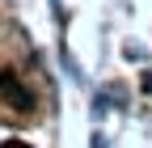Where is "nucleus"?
I'll use <instances>...</instances> for the list:
<instances>
[{
    "label": "nucleus",
    "instance_id": "obj_1",
    "mask_svg": "<svg viewBox=\"0 0 152 148\" xmlns=\"http://www.w3.org/2000/svg\"><path fill=\"white\" fill-rule=\"evenodd\" d=\"M0 93H4V102H9V106H34L30 89H26L21 81H17L13 72H4V76H0Z\"/></svg>",
    "mask_w": 152,
    "mask_h": 148
},
{
    "label": "nucleus",
    "instance_id": "obj_2",
    "mask_svg": "<svg viewBox=\"0 0 152 148\" xmlns=\"http://www.w3.org/2000/svg\"><path fill=\"white\" fill-rule=\"evenodd\" d=\"M0 148H30V144H26V140H4Z\"/></svg>",
    "mask_w": 152,
    "mask_h": 148
}]
</instances>
